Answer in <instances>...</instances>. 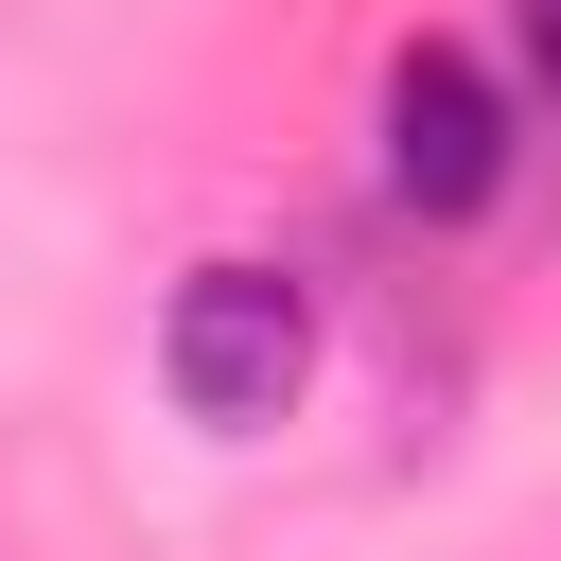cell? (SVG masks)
Returning <instances> with one entry per match:
<instances>
[{
	"mask_svg": "<svg viewBox=\"0 0 561 561\" xmlns=\"http://www.w3.org/2000/svg\"><path fill=\"white\" fill-rule=\"evenodd\" d=\"M158 386H175V421H210V438L298 421V386H316V298H298L280 263H193V280L158 298Z\"/></svg>",
	"mask_w": 561,
	"mask_h": 561,
	"instance_id": "1",
	"label": "cell"
},
{
	"mask_svg": "<svg viewBox=\"0 0 561 561\" xmlns=\"http://www.w3.org/2000/svg\"><path fill=\"white\" fill-rule=\"evenodd\" d=\"M508 35H526V70H543V105H561V0H508Z\"/></svg>",
	"mask_w": 561,
	"mask_h": 561,
	"instance_id": "3",
	"label": "cell"
},
{
	"mask_svg": "<svg viewBox=\"0 0 561 561\" xmlns=\"http://www.w3.org/2000/svg\"><path fill=\"white\" fill-rule=\"evenodd\" d=\"M368 158H386V210L473 228V210L508 193V88H491V53L403 35V53H386V88H368Z\"/></svg>",
	"mask_w": 561,
	"mask_h": 561,
	"instance_id": "2",
	"label": "cell"
}]
</instances>
